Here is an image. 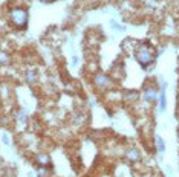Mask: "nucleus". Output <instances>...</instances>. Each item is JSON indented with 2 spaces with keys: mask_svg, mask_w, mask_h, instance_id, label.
Returning a JSON list of instances; mask_svg holds the SVG:
<instances>
[{
  "mask_svg": "<svg viewBox=\"0 0 179 177\" xmlns=\"http://www.w3.org/2000/svg\"><path fill=\"white\" fill-rule=\"evenodd\" d=\"M11 20L15 26L18 28H23L26 23H28V12L22 8H15L11 11Z\"/></svg>",
  "mask_w": 179,
  "mask_h": 177,
  "instance_id": "obj_2",
  "label": "nucleus"
},
{
  "mask_svg": "<svg viewBox=\"0 0 179 177\" xmlns=\"http://www.w3.org/2000/svg\"><path fill=\"white\" fill-rule=\"evenodd\" d=\"M37 160H39V162L42 163V165H47V163H49V157H47L46 154H39Z\"/></svg>",
  "mask_w": 179,
  "mask_h": 177,
  "instance_id": "obj_8",
  "label": "nucleus"
},
{
  "mask_svg": "<svg viewBox=\"0 0 179 177\" xmlns=\"http://www.w3.org/2000/svg\"><path fill=\"white\" fill-rule=\"evenodd\" d=\"M126 98H127L129 101H135V99L138 98V93H136V92H129V93H126Z\"/></svg>",
  "mask_w": 179,
  "mask_h": 177,
  "instance_id": "obj_10",
  "label": "nucleus"
},
{
  "mask_svg": "<svg viewBox=\"0 0 179 177\" xmlns=\"http://www.w3.org/2000/svg\"><path fill=\"white\" fill-rule=\"evenodd\" d=\"M72 63H74V64H77V63H78V58H77V57H74V58H72Z\"/></svg>",
  "mask_w": 179,
  "mask_h": 177,
  "instance_id": "obj_14",
  "label": "nucleus"
},
{
  "mask_svg": "<svg viewBox=\"0 0 179 177\" xmlns=\"http://www.w3.org/2000/svg\"><path fill=\"white\" fill-rule=\"evenodd\" d=\"M0 61H6V57L5 55H0Z\"/></svg>",
  "mask_w": 179,
  "mask_h": 177,
  "instance_id": "obj_15",
  "label": "nucleus"
},
{
  "mask_svg": "<svg viewBox=\"0 0 179 177\" xmlns=\"http://www.w3.org/2000/svg\"><path fill=\"white\" fill-rule=\"evenodd\" d=\"M3 142H5V144H6V145H9V144H11V140H9V136H8V134H6V133H5V134H3Z\"/></svg>",
  "mask_w": 179,
  "mask_h": 177,
  "instance_id": "obj_13",
  "label": "nucleus"
},
{
  "mask_svg": "<svg viewBox=\"0 0 179 177\" xmlns=\"http://www.w3.org/2000/svg\"><path fill=\"white\" fill-rule=\"evenodd\" d=\"M18 118H20V121H22V122H26V119H28V116L25 115V112H20Z\"/></svg>",
  "mask_w": 179,
  "mask_h": 177,
  "instance_id": "obj_12",
  "label": "nucleus"
},
{
  "mask_svg": "<svg viewBox=\"0 0 179 177\" xmlns=\"http://www.w3.org/2000/svg\"><path fill=\"white\" fill-rule=\"evenodd\" d=\"M155 98H156V88L155 87H145L144 90V101H147V102H152V101H155Z\"/></svg>",
  "mask_w": 179,
  "mask_h": 177,
  "instance_id": "obj_4",
  "label": "nucleus"
},
{
  "mask_svg": "<svg viewBox=\"0 0 179 177\" xmlns=\"http://www.w3.org/2000/svg\"><path fill=\"white\" fill-rule=\"evenodd\" d=\"M135 57H136L138 63H139L142 67H147V66L153 61V58H155L153 47H152V46H148V44H142V46L136 50Z\"/></svg>",
  "mask_w": 179,
  "mask_h": 177,
  "instance_id": "obj_1",
  "label": "nucleus"
},
{
  "mask_svg": "<svg viewBox=\"0 0 179 177\" xmlns=\"http://www.w3.org/2000/svg\"><path fill=\"white\" fill-rule=\"evenodd\" d=\"M126 156H127L132 162H136V160H139V159H141V154H139V151H138L136 148H130V150L126 153Z\"/></svg>",
  "mask_w": 179,
  "mask_h": 177,
  "instance_id": "obj_5",
  "label": "nucleus"
},
{
  "mask_svg": "<svg viewBox=\"0 0 179 177\" xmlns=\"http://www.w3.org/2000/svg\"><path fill=\"white\" fill-rule=\"evenodd\" d=\"M167 108V98H165V88L161 90V96H159V110L164 112Z\"/></svg>",
  "mask_w": 179,
  "mask_h": 177,
  "instance_id": "obj_6",
  "label": "nucleus"
},
{
  "mask_svg": "<svg viewBox=\"0 0 179 177\" xmlns=\"http://www.w3.org/2000/svg\"><path fill=\"white\" fill-rule=\"evenodd\" d=\"M156 147H158V150H159L161 153H164V151H165V142H164V139H162L161 136H158V137H156Z\"/></svg>",
  "mask_w": 179,
  "mask_h": 177,
  "instance_id": "obj_7",
  "label": "nucleus"
},
{
  "mask_svg": "<svg viewBox=\"0 0 179 177\" xmlns=\"http://www.w3.org/2000/svg\"><path fill=\"white\" fill-rule=\"evenodd\" d=\"M95 84H96L98 87H106V86L110 84V80H109V77H106V75H103V73H98V75L95 77Z\"/></svg>",
  "mask_w": 179,
  "mask_h": 177,
  "instance_id": "obj_3",
  "label": "nucleus"
},
{
  "mask_svg": "<svg viewBox=\"0 0 179 177\" xmlns=\"http://www.w3.org/2000/svg\"><path fill=\"white\" fill-rule=\"evenodd\" d=\"M43 2H51V0H43Z\"/></svg>",
  "mask_w": 179,
  "mask_h": 177,
  "instance_id": "obj_16",
  "label": "nucleus"
},
{
  "mask_svg": "<svg viewBox=\"0 0 179 177\" xmlns=\"http://www.w3.org/2000/svg\"><path fill=\"white\" fill-rule=\"evenodd\" d=\"M110 25H112V28H113L116 32H123V31H124V28H121V26H120L116 22H110Z\"/></svg>",
  "mask_w": 179,
  "mask_h": 177,
  "instance_id": "obj_11",
  "label": "nucleus"
},
{
  "mask_svg": "<svg viewBox=\"0 0 179 177\" xmlns=\"http://www.w3.org/2000/svg\"><path fill=\"white\" fill-rule=\"evenodd\" d=\"M26 81L28 83H34L35 81V72H28L26 73Z\"/></svg>",
  "mask_w": 179,
  "mask_h": 177,
  "instance_id": "obj_9",
  "label": "nucleus"
}]
</instances>
